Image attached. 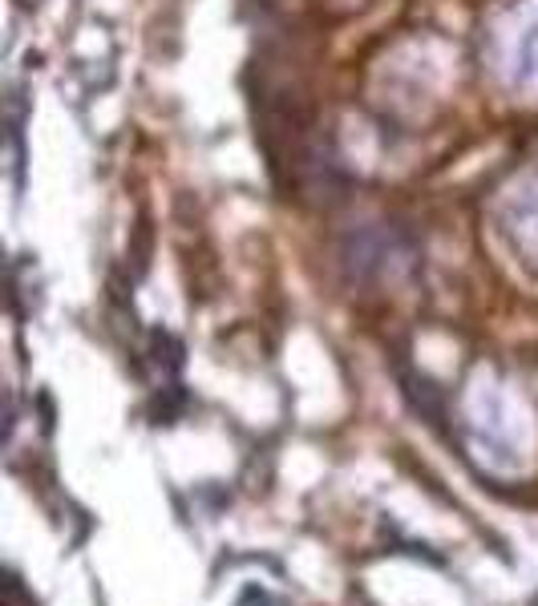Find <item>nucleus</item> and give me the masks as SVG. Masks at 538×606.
I'll list each match as a JSON object with an SVG mask.
<instances>
[{"mask_svg": "<svg viewBox=\"0 0 538 606\" xmlns=\"http://www.w3.org/2000/svg\"><path fill=\"white\" fill-rule=\"evenodd\" d=\"M400 384H405V396L414 400L417 412H426V417H433V425L441 421V400H438V388L426 381V376H414V372H405L400 376Z\"/></svg>", "mask_w": 538, "mask_h": 606, "instance_id": "f257e3e1", "label": "nucleus"}, {"mask_svg": "<svg viewBox=\"0 0 538 606\" xmlns=\"http://www.w3.org/2000/svg\"><path fill=\"white\" fill-rule=\"evenodd\" d=\"M151 352H154V360H158L166 372H178V368H183V344H178L171 332H154L151 335Z\"/></svg>", "mask_w": 538, "mask_h": 606, "instance_id": "7ed1b4c3", "label": "nucleus"}, {"mask_svg": "<svg viewBox=\"0 0 538 606\" xmlns=\"http://www.w3.org/2000/svg\"><path fill=\"white\" fill-rule=\"evenodd\" d=\"M183 405H187V396H183V388L178 384H171V388H163V393L154 396V405H151V417L154 425H171L183 412Z\"/></svg>", "mask_w": 538, "mask_h": 606, "instance_id": "f03ea898", "label": "nucleus"}]
</instances>
